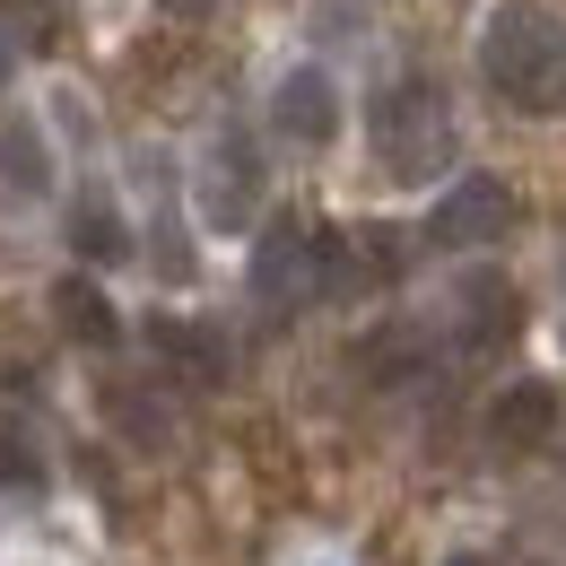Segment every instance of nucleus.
Returning a JSON list of instances; mask_svg holds the SVG:
<instances>
[{"label": "nucleus", "mask_w": 566, "mask_h": 566, "mask_svg": "<svg viewBox=\"0 0 566 566\" xmlns=\"http://www.w3.org/2000/svg\"><path fill=\"white\" fill-rule=\"evenodd\" d=\"M496 235H514V192H505L496 175L444 184V201L427 210V244H436V253H489Z\"/></svg>", "instance_id": "4"}, {"label": "nucleus", "mask_w": 566, "mask_h": 566, "mask_svg": "<svg viewBox=\"0 0 566 566\" xmlns=\"http://www.w3.org/2000/svg\"><path fill=\"white\" fill-rule=\"evenodd\" d=\"M157 9H166V18H184V27H192V18H210L218 0H157Z\"/></svg>", "instance_id": "15"}, {"label": "nucleus", "mask_w": 566, "mask_h": 566, "mask_svg": "<svg viewBox=\"0 0 566 566\" xmlns=\"http://www.w3.org/2000/svg\"><path fill=\"white\" fill-rule=\"evenodd\" d=\"M18 78V44H9V27H0V87Z\"/></svg>", "instance_id": "16"}, {"label": "nucleus", "mask_w": 566, "mask_h": 566, "mask_svg": "<svg viewBox=\"0 0 566 566\" xmlns=\"http://www.w3.org/2000/svg\"><path fill=\"white\" fill-rule=\"evenodd\" d=\"M253 201H262V157H253V140L227 132V140L210 148V166H201V218H210V227H244Z\"/></svg>", "instance_id": "6"}, {"label": "nucleus", "mask_w": 566, "mask_h": 566, "mask_svg": "<svg viewBox=\"0 0 566 566\" xmlns=\"http://www.w3.org/2000/svg\"><path fill=\"white\" fill-rule=\"evenodd\" d=\"M271 132L296 148H323L332 132H340V87H332V71H287L280 87H271Z\"/></svg>", "instance_id": "5"}, {"label": "nucleus", "mask_w": 566, "mask_h": 566, "mask_svg": "<svg viewBox=\"0 0 566 566\" xmlns=\"http://www.w3.org/2000/svg\"><path fill=\"white\" fill-rule=\"evenodd\" d=\"M96 401H105V419L123 427L132 444H166V410L148 401V384H132V375H114V384H105Z\"/></svg>", "instance_id": "13"}, {"label": "nucleus", "mask_w": 566, "mask_h": 566, "mask_svg": "<svg viewBox=\"0 0 566 566\" xmlns=\"http://www.w3.org/2000/svg\"><path fill=\"white\" fill-rule=\"evenodd\" d=\"M53 323L71 332L78 349H105V340L123 332V314H114V296H105V287L87 280V271H71V280L53 287Z\"/></svg>", "instance_id": "11"}, {"label": "nucleus", "mask_w": 566, "mask_h": 566, "mask_svg": "<svg viewBox=\"0 0 566 566\" xmlns=\"http://www.w3.org/2000/svg\"><path fill=\"white\" fill-rule=\"evenodd\" d=\"M480 78L514 114H558L566 105V18L541 0H496L480 27Z\"/></svg>", "instance_id": "1"}, {"label": "nucleus", "mask_w": 566, "mask_h": 566, "mask_svg": "<svg viewBox=\"0 0 566 566\" xmlns=\"http://www.w3.org/2000/svg\"><path fill=\"white\" fill-rule=\"evenodd\" d=\"M71 244H78V262H96V271H105V262H123V253H132V227H123L114 201H78V210H71Z\"/></svg>", "instance_id": "12"}, {"label": "nucleus", "mask_w": 566, "mask_h": 566, "mask_svg": "<svg viewBox=\"0 0 566 566\" xmlns=\"http://www.w3.org/2000/svg\"><path fill=\"white\" fill-rule=\"evenodd\" d=\"M157 366H166L184 392H218V384H227V349H218L210 323H157Z\"/></svg>", "instance_id": "8"}, {"label": "nucleus", "mask_w": 566, "mask_h": 566, "mask_svg": "<svg viewBox=\"0 0 566 566\" xmlns=\"http://www.w3.org/2000/svg\"><path fill=\"white\" fill-rule=\"evenodd\" d=\"M305 296H323V227L280 218V227L253 244V305H262V314H296Z\"/></svg>", "instance_id": "3"}, {"label": "nucleus", "mask_w": 566, "mask_h": 566, "mask_svg": "<svg viewBox=\"0 0 566 566\" xmlns=\"http://www.w3.org/2000/svg\"><path fill=\"white\" fill-rule=\"evenodd\" d=\"M53 192V148L35 123H0V201H44Z\"/></svg>", "instance_id": "9"}, {"label": "nucleus", "mask_w": 566, "mask_h": 566, "mask_svg": "<svg viewBox=\"0 0 566 566\" xmlns=\"http://www.w3.org/2000/svg\"><path fill=\"white\" fill-rule=\"evenodd\" d=\"M514 332H523V305H514V287H505V280H471V287H462V349H471V357L505 349Z\"/></svg>", "instance_id": "10"}, {"label": "nucleus", "mask_w": 566, "mask_h": 566, "mask_svg": "<svg viewBox=\"0 0 566 566\" xmlns=\"http://www.w3.org/2000/svg\"><path fill=\"white\" fill-rule=\"evenodd\" d=\"M558 392L549 384H505L489 401V444L496 453H541V444H558Z\"/></svg>", "instance_id": "7"}, {"label": "nucleus", "mask_w": 566, "mask_h": 566, "mask_svg": "<svg viewBox=\"0 0 566 566\" xmlns=\"http://www.w3.org/2000/svg\"><path fill=\"white\" fill-rule=\"evenodd\" d=\"M0 489H44V444H35V427L9 419V410H0Z\"/></svg>", "instance_id": "14"}, {"label": "nucleus", "mask_w": 566, "mask_h": 566, "mask_svg": "<svg viewBox=\"0 0 566 566\" xmlns=\"http://www.w3.org/2000/svg\"><path fill=\"white\" fill-rule=\"evenodd\" d=\"M366 140H375V166L392 184H436L453 166V105H444V87L427 71L392 78L375 96V114H366Z\"/></svg>", "instance_id": "2"}]
</instances>
